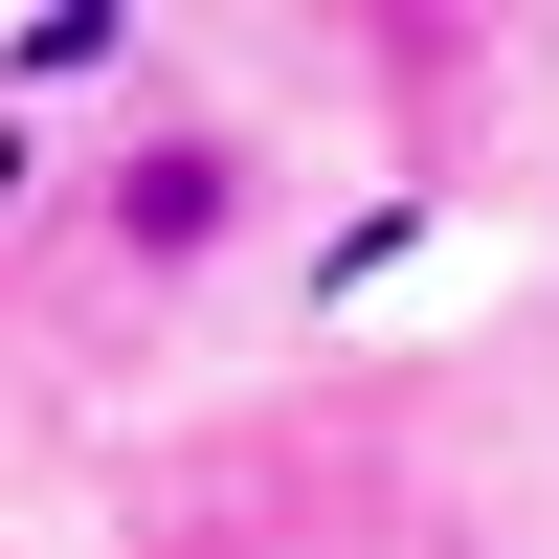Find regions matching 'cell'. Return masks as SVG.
I'll list each match as a JSON object with an SVG mask.
<instances>
[{"instance_id": "1", "label": "cell", "mask_w": 559, "mask_h": 559, "mask_svg": "<svg viewBox=\"0 0 559 559\" xmlns=\"http://www.w3.org/2000/svg\"><path fill=\"white\" fill-rule=\"evenodd\" d=\"M247 224H269V157H247L224 112H134L112 179H90V269H134V292H202Z\"/></svg>"}]
</instances>
